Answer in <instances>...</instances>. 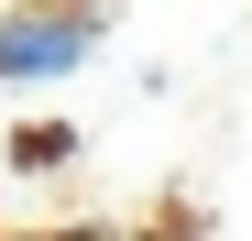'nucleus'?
I'll use <instances>...</instances> for the list:
<instances>
[{
    "label": "nucleus",
    "instance_id": "nucleus-1",
    "mask_svg": "<svg viewBox=\"0 0 252 241\" xmlns=\"http://www.w3.org/2000/svg\"><path fill=\"white\" fill-rule=\"evenodd\" d=\"M77 55H99V11H0V77H66Z\"/></svg>",
    "mask_w": 252,
    "mask_h": 241
},
{
    "label": "nucleus",
    "instance_id": "nucleus-2",
    "mask_svg": "<svg viewBox=\"0 0 252 241\" xmlns=\"http://www.w3.org/2000/svg\"><path fill=\"white\" fill-rule=\"evenodd\" d=\"M11 153H22V165H66V153H77V132H66V120H22V132H11Z\"/></svg>",
    "mask_w": 252,
    "mask_h": 241
},
{
    "label": "nucleus",
    "instance_id": "nucleus-3",
    "mask_svg": "<svg viewBox=\"0 0 252 241\" xmlns=\"http://www.w3.org/2000/svg\"><path fill=\"white\" fill-rule=\"evenodd\" d=\"M66 241H154V230H110V219H99V230H66Z\"/></svg>",
    "mask_w": 252,
    "mask_h": 241
}]
</instances>
